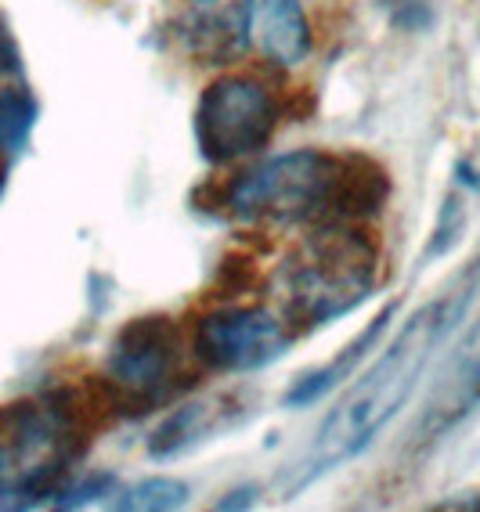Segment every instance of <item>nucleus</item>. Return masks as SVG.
I'll return each instance as SVG.
<instances>
[{
	"label": "nucleus",
	"mask_w": 480,
	"mask_h": 512,
	"mask_svg": "<svg viewBox=\"0 0 480 512\" xmlns=\"http://www.w3.org/2000/svg\"><path fill=\"white\" fill-rule=\"evenodd\" d=\"M473 293H477V271L462 275L459 282L448 285L430 303H423L401 325V332L383 347L376 365L365 375H358L351 390L333 404V412L322 419L300 462L289 466L286 484H282L289 494L304 491L325 473L347 466L387 430L394 415L419 390L423 375L434 365L437 350L444 347V339L452 336V329L470 307Z\"/></svg>",
	"instance_id": "nucleus-1"
},
{
	"label": "nucleus",
	"mask_w": 480,
	"mask_h": 512,
	"mask_svg": "<svg viewBox=\"0 0 480 512\" xmlns=\"http://www.w3.org/2000/svg\"><path fill=\"white\" fill-rule=\"evenodd\" d=\"M369 177L318 148H296L242 170L224 192V206L239 220L278 224H340L369 202Z\"/></svg>",
	"instance_id": "nucleus-2"
},
{
	"label": "nucleus",
	"mask_w": 480,
	"mask_h": 512,
	"mask_svg": "<svg viewBox=\"0 0 480 512\" xmlns=\"http://www.w3.org/2000/svg\"><path fill=\"white\" fill-rule=\"evenodd\" d=\"M376 282V256L369 242L347 224H322L286 267L289 311L304 325H325L369 296Z\"/></svg>",
	"instance_id": "nucleus-3"
},
{
	"label": "nucleus",
	"mask_w": 480,
	"mask_h": 512,
	"mask_svg": "<svg viewBox=\"0 0 480 512\" xmlns=\"http://www.w3.org/2000/svg\"><path fill=\"white\" fill-rule=\"evenodd\" d=\"M278 109L271 91L253 76L228 73L203 87L195 105V145L210 163H239L275 138Z\"/></svg>",
	"instance_id": "nucleus-4"
},
{
	"label": "nucleus",
	"mask_w": 480,
	"mask_h": 512,
	"mask_svg": "<svg viewBox=\"0 0 480 512\" xmlns=\"http://www.w3.org/2000/svg\"><path fill=\"white\" fill-rule=\"evenodd\" d=\"M286 321L264 307H213L195 321L192 350L217 372H257L289 354Z\"/></svg>",
	"instance_id": "nucleus-5"
},
{
	"label": "nucleus",
	"mask_w": 480,
	"mask_h": 512,
	"mask_svg": "<svg viewBox=\"0 0 480 512\" xmlns=\"http://www.w3.org/2000/svg\"><path fill=\"white\" fill-rule=\"evenodd\" d=\"M185 361V343L170 318L127 321L105 354L112 390L130 404H152L174 386Z\"/></svg>",
	"instance_id": "nucleus-6"
},
{
	"label": "nucleus",
	"mask_w": 480,
	"mask_h": 512,
	"mask_svg": "<svg viewBox=\"0 0 480 512\" xmlns=\"http://www.w3.org/2000/svg\"><path fill=\"white\" fill-rule=\"evenodd\" d=\"M480 408V321L473 325L462 343L455 347L452 361L437 379L434 394L426 401V415L419 419V437L423 444L444 437L455 422H462Z\"/></svg>",
	"instance_id": "nucleus-7"
},
{
	"label": "nucleus",
	"mask_w": 480,
	"mask_h": 512,
	"mask_svg": "<svg viewBox=\"0 0 480 512\" xmlns=\"http://www.w3.org/2000/svg\"><path fill=\"white\" fill-rule=\"evenodd\" d=\"M242 33L260 55L275 65H300L311 51L304 0H246Z\"/></svg>",
	"instance_id": "nucleus-8"
},
{
	"label": "nucleus",
	"mask_w": 480,
	"mask_h": 512,
	"mask_svg": "<svg viewBox=\"0 0 480 512\" xmlns=\"http://www.w3.org/2000/svg\"><path fill=\"white\" fill-rule=\"evenodd\" d=\"M394 314V307H387V311L379 314V318H372V325L365 332H358V339L354 343H347V350H343L336 361H329L325 368H318V372H311V375H304V379H296V386L286 394V404L289 408H304V404H314L318 397H325L329 390H333L336 383H343L347 375L358 368V361H361V354L372 347L379 339V332L387 329V318Z\"/></svg>",
	"instance_id": "nucleus-9"
},
{
	"label": "nucleus",
	"mask_w": 480,
	"mask_h": 512,
	"mask_svg": "<svg viewBox=\"0 0 480 512\" xmlns=\"http://www.w3.org/2000/svg\"><path fill=\"white\" fill-rule=\"evenodd\" d=\"M213 404H185V408H177V412H170L167 419L159 422V430L152 433V440H148V451L156 458H174L181 455V451H188L192 444H199V440H206V433L213 430Z\"/></svg>",
	"instance_id": "nucleus-10"
},
{
	"label": "nucleus",
	"mask_w": 480,
	"mask_h": 512,
	"mask_svg": "<svg viewBox=\"0 0 480 512\" xmlns=\"http://www.w3.org/2000/svg\"><path fill=\"white\" fill-rule=\"evenodd\" d=\"M40 105L29 87H0V156H19L33 138Z\"/></svg>",
	"instance_id": "nucleus-11"
},
{
	"label": "nucleus",
	"mask_w": 480,
	"mask_h": 512,
	"mask_svg": "<svg viewBox=\"0 0 480 512\" xmlns=\"http://www.w3.org/2000/svg\"><path fill=\"white\" fill-rule=\"evenodd\" d=\"M188 494L192 487L185 480H177V476H145L138 480L134 487L120 491V498L112 502V509L120 512H170V509H181L188 502Z\"/></svg>",
	"instance_id": "nucleus-12"
},
{
	"label": "nucleus",
	"mask_w": 480,
	"mask_h": 512,
	"mask_svg": "<svg viewBox=\"0 0 480 512\" xmlns=\"http://www.w3.org/2000/svg\"><path fill=\"white\" fill-rule=\"evenodd\" d=\"M116 491V476L112 473H91L84 476V480H73V484H65L62 491L55 494V502L58 509H84V505L91 502H102L105 494Z\"/></svg>",
	"instance_id": "nucleus-13"
},
{
	"label": "nucleus",
	"mask_w": 480,
	"mask_h": 512,
	"mask_svg": "<svg viewBox=\"0 0 480 512\" xmlns=\"http://www.w3.org/2000/svg\"><path fill=\"white\" fill-rule=\"evenodd\" d=\"M22 69V51L19 44H15V33H11V26L4 22V15H0V76H11Z\"/></svg>",
	"instance_id": "nucleus-14"
},
{
	"label": "nucleus",
	"mask_w": 480,
	"mask_h": 512,
	"mask_svg": "<svg viewBox=\"0 0 480 512\" xmlns=\"http://www.w3.org/2000/svg\"><path fill=\"white\" fill-rule=\"evenodd\" d=\"M235 494H239V498H221V502H217V509H235V505H253V494H257V491H253V487H250V491L242 487V491H235Z\"/></svg>",
	"instance_id": "nucleus-15"
},
{
	"label": "nucleus",
	"mask_w": 480,
	"mask_h": 512,
	"mask_svg": "<svg viewBox=\"0 0 480 512\" xmlns=\"http://www.w3.org/2000/svg\"><path fill=\"white\" fill-rule=\"evenodd\" d=\"M8 455H4V448H0V494L8 491Z\"/></svg>",
	"instance_id": "nucleus-16"
},
{
	"label": "nucleus",
	"mask_w": 480,
	"mask_h": 512,
	"mask_svg": "<svg viewBox=\"0 0 480 512\" xmlns=\"http://www.w3.org/2000/svg\"><path fill=\"white\" fill-rule=\"evenodd\" d=\"M0 188H4V166H0Z\"/></svg>",
	"instance_id": "nucleus-17"
},
{
	"label": "nucleus",
	"mask_w": 480,
	"mask_h": 512,
	"mask_svg": "<svg viewBox=\"0 0 480 512\" xmlns=\"http://www.w3.org/2000/svg\"><path fill=\"white\" fill-rule=\"evenodd\" d=\"M203 4H210V0H203Z\"/></svg>",
	"instance_id": "nucleus-18"
}]
</instances>
